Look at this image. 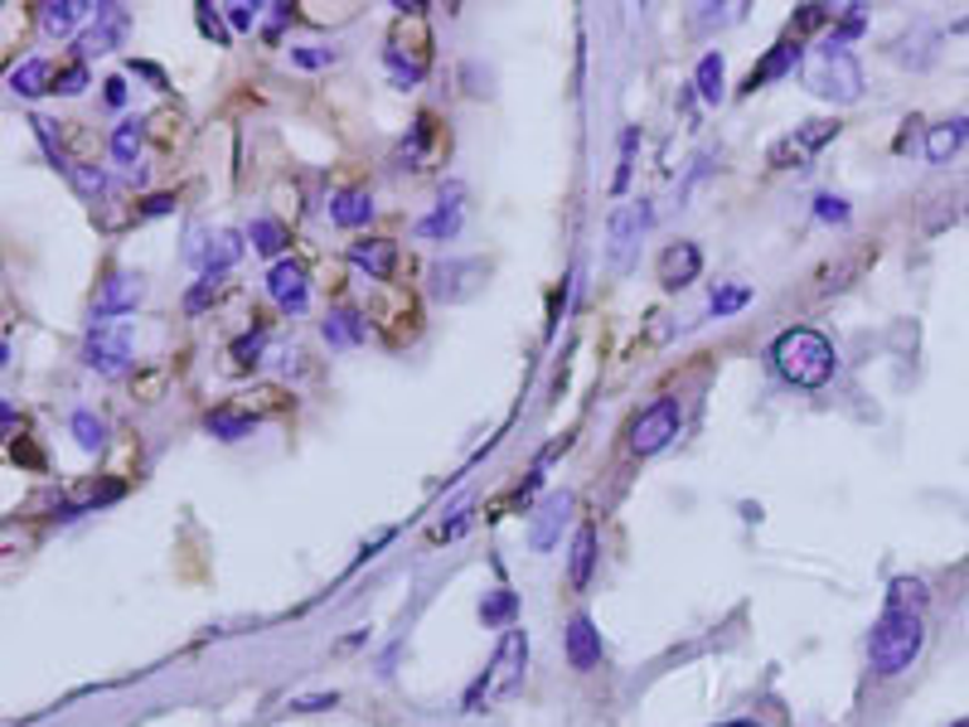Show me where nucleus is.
I'll use <instances>...</instances> for the list:
<instances>
[{"label": "nucleus", "mask_w": 969, "mask_h": 727, "mask_svg": "<svg viewBox=\"0 0 969 727\" xmlns=\"http://www.w3.org/2000/svg\"><path fill=\"white\" fill-rule=\"evenodd\" d=\"M592 573H596V528L582 524L577 538H573V558H567V582H573L577 592H587Z\"/></svg>", "instance_id": "20"}, {"label": "nucleus", "mask_w": 969, "mask_h": 727, "mask_svg": "<svg viewBox=\"0 0 969 727\" xmlns=\"http://www.w3.org/2000/svg\"><path fill=\"white\" fill-rule=\"evenodd\" d=\"M950 727H969V718H960V723H950Z\"/></svg>", "instance_id": "50"}, {"label": "nucleus", "mask_w": 969, "mask_h": 727, "mask_svg": "<svg viewBox=\"0 0 969 727\" xmlns=\"http://www.w3.org/2000/svg\"><path fill=\"white\" fill-rule=\"evenodd\" d=\"M141 296H145V282L137 272H112L108 282H102L98 301H92V325H108V321H117V315L137 311Z\"/></svg>", "instance_id": "9"}, {"label": "nucleus", "mask_w": 969, "mask_h": 727, "mask_svg": "<svg viewBox=\"0 0 969 727\" xmlns=\"http://www.w3.org/2000/svg\"><path fill=\"white\" fill-rule=\"evenodd\" d=\"M514 616H519V597H514L509 587L489 592V597L481 602V620H485V626H514Z\"/></svg>", "instance_id": "26"}, {"label": "nucleus", "mask_w": 969, "mask_h": 727, "mask_svg": "<svg viewBox=\"0 0 969 727\" xmlns=\"http://www.w3.org/2000/svg\"><path fill=\"white\" fill-rule=\"evenodd\" d=\"M73 442L83 446V452H102V442H108V422L92 417V413H73Z\"/></svg>", "instance_id": "30"}, {"label": "nucleus", "mask_w": 969, "mask_h": 727, "mask_svg": "<svg viewBox=\"0 0 969 727\" xmlns=\"http://www.w3.org/2000/svg\"><path fill=\"white\" fill-rule=\"evenodd\" d=\"M815 214L829 219V223H844V219H848V204L839 200V194H815Z\"/></svg>", "instance_id": "38"}, {"label": "nucleus", "mask_w": 969, "mask_h": 727, "mask_svg": "<svg viewBox=\"0 0 969 727\" xmlns=\"http://www.w3.org/2000/svg\"><path fill=\"white\" fill-rule=\"evenodd\" d=\"M926 645V620L921 612H887L878 616V626H872L868 636V659H872V674H882V679H897V674H907L916 665V655H921Z\"/></svg>", "instance_id": "2"}, {"label": "nucleus", "mask_w": 969, "mask_h": 727, "mask_svg": "<svg viewBox=\"0 0 969 727\" xmlns=\"http://www.w3.org/2000/svg\"><path fill=\"white\" fill-rule=\"evenodd\" d=\"M131 360V335L127 330H92L88 345H83V364L98 368V374H122Z\"/></svg>", "instance_id": "12"}, {"label": "nucleus", "mask_w": 969, "mask_h": 727, "mask_svg": "<svg viewBox=\"0 0 969 727\" xmlns=\"http://www.w3.org/2000/svg\"><path fill=\"white\" fill-rule=\"evenodd\" d=\"M825 20H829L825 6H809V10H800V16H795V30H815V24H825Z\"/></svg>", "instance_id": "42"}, {"label": "nucleus", "mask_w": 969, "mask_h": 727, "mask_svg": "<svg viewBox=\"0 0 969 727\" xmlns=\"http://www.w3.org/2000/svg\"><path fill=\"white\" fill-rule=\"evenodd\" d=\"M887 606H892V612H921V606H926V587L916 577H897L892 592H887Z\"/></svg>", "instance_id": "31"}, {"label": "nucleus", "mask_w": 969, "mask_h": 727, "mask_svg": "<svg viewBox=\"0 0 969 727\" xmlns=\"http://www.w3.org/2000/svg\"><path fill=\"white\" fill-rule=\"evenodd\" d=\"M809 92L829 102H858L862 98V69L848 49H825L819 44V59L809 69Z\"/></svg>", "instance_id": "4"}, {"label": "nucleus", "mask_w": 969, "mask_h": 727, "mask_svg": "<svg viewBox=\"0 0 969 727\" xmlns=\"http://www.w3.org/2000/svg\"><path fill=\"white\" fill-rule=\"evenodd\" d=\"M844 122H809L800 131H790V137H780L771 145V165H805V155H815L825 141L839 137Z\"/></svg>", "instance_id": "10"}, {"label": "nucleus", "mask_w": 969, "mask_h": 727, "mask_svg": "<svg viewBox=\"0 0 969 727\" xmlns=\"http://www.w3.org/2000/svg\"><path fill=\"white\" fill-rule=\"evenodd\" d=\"M108 102H112V108H122V102H127V83H122V78H108Z\"/></svg>", "instance_id": "45"}, {"label": "nucleus", "mask_w": 969, "mask_h": 727, "mask_svg": "<svg viewBox=\"0 0 969 727\" xmlns=\"http://www.w3.org/2000/svg\"><path fill=\"white\" fill-rule=\"evenodd\" d=\"M461 219H466V184H442V194H436V209L427 219L417 223V238H427V243H446V238L461 233Z\"/></svg>", "instance_id": "8"}, {"label": "nucleus", "mask_w": 969, "mask_h": 727, "mask_svg": "<svg viewBox=\"0 0 969 727\" xmlns=\"http://www.w3.org/2000/svg\"><path fill=\"white\" fill-rule=\"evenodd\" d=\"M248 238H252V248H258V253H268V258H276L286 248V229L276 219H252Z\"/></svg>", "instance_id": "29"}, {"label": "nucleus", "mask_w": 969, "mask_h": 727, "mask_svg": "<svg viewBox=\"0 0 969 727\" xmlns=\"http://www.w3.org/2000/svg\"><path fill=\"white\" fill-rule=\"evenodd\" d=\"M567 514H573V495H567V491H553L548 499H543L538 514H534V524H528V544H534V553H548L557 544Z\"/></svg>", "instance_id": "15"}, {"label": "nucleus", "mask_w": 969, "mask_h": 727, "mask_svg": "<svg viewBox=\"0 0 969 727\" xmlns=\"http://www.w3.org/2000/svg\"><path fill=\"white\" fill-rule=\"evenodd\" d=\"M137 155H141V127L137 122H117V131H112V161L117 165H137Z\"/></svg>", "instance_id": "28"}, {"label": "nucleus", "mask_w": 969, "mask_h": 727, "mask_svg": "<svg viewBox=\"0 0 969 727\" xmlns=\"http://www.w3.org/2000/svg\"><path fill=\"white\" fill-rule=\"evenodd\" d=\"M127 24H131V16L122 6H98V20L88 24L78 44H83V54H112V49L127 39Z\"/></svg>", "instance_id": "16"}, {"label": "nucleus", "mask_w": 969, "mask_h": 727, "mask_svg": "<svg viewBox=\"0 0 969 727\" xmlns=\"http://www.w3.org/2000/svg\"><path fill=\"white\" fill-rule=\"evenodd\" d=\"M481 282H485V267H481V262H471V258L436 262V267H432V291L442 301H466Z\"/></svg>", "instance_id": "13"}, {"label": "nucleus", "mask_w": 969, "mask_h": 727, "mask_svg": "<svg viewBox=\"0 0 969 727\" xmlns=\"http://www.w3.org/2000/svg\"><path fill=\"white\" fill-rule=\"evenodd\" d=\"M360 335H364L360 311H335L325 321V340H330V345H350V340H360Z\"/></svg>", "instance_id": "32"}, {"label": "nucleus", "mask_w": 969, "mask_h": 727, "mask_svg": "<svg viewBox=\"0 0 969 727\" xmlns=\"http://www.w3.org/2000/svg\"><path fill=\"white\" fill-rule=\"evenodd\" d=\"M214 291H219V282H214V276H199V286L190 291V296H184V311H190V315H199V311L209 306V301H214Z\"/></svg>", "instance_id": "37"}, {"label": "nucleus", "mask_w": 969, "mask_h": 727, "mask_svg": "<svg viewBox=\"0 0 969 727\" xmlns=\"http://www.w3.org/2000/svg\"><path fill=\"white\" fill-rule=\"evenodd\" d=\"M83 88H88V69H83V63H69V69L54 78V92H63V98H78Z\"/></svg>", "instance_id": "35"}, {"label": "nucleus", "mask_w": 969, "mask_h": 727, "mask_svg": "<svg viewBox=\"0 0 969 727\" xmlns=\"http://www.w3.org/2000/svg\"><path fill=\"white\" fill-rule=\"evenodd\" d=\"M718 727H761L756 718H733V723H718Z\"/></svg>", "instance_id": "47"}, {"label": "nucleus", "mask_w": 969, "mask_h": 727, "mask_svg": "<svg viewBox=\"0 0 969 727\" xmlns=\"http://www.w3.org/2000/svg\"><path fill=\"white\" fill-rule=\"evenodd\" d=\"M350 262H354V267H364L369 276H388V272H393V243H388V238H369V243H354V248H350Z\"/></svg>", "instance_id": "22"}, {"label": "nucleus", "mask_w": 969, "mask_h": 727, "mask_svg": "<svg viewBox=\"0 0 969 727\" xmlns=\"http://www.w3.org/2000/svg\"><path fill=\"white\" fill-rule=\"evenodd\" d=\"M649 223V204H620L616 214L606 219V258L616 272L630 267L635 258V243H640V229Z\"/></svg>", "instance_id": "7"}, {"label": "nucleus", "mask_w": 969, "mask_h": 727, "mask_svg": "<svg viewBox=\"0 0 969 727\" xmlns=\"http://www.w3.org/2000/svg\"><path fill=\"white\" fill-rule=\"evenodd\" d=\"M955 34H969V16H960V20H955Z\"/></svg>", "instance_id": "48"}, {"label": "nucleus", "mask_w": 969, "mask_h": 727, "mask_svg": "<svg viewBox=\"0 0 969 727\" xmlns=\"http://www.w3.org/2000/svg\"><path fill=\"white\" fill-rule=\"evenodd\" d=\"M694 88H698L703 102H723V54H703V59H698Z\"/></svg>", "instance_id": "27"}, {"label": "nucleus", "mask_w": 969, "mask_h": 727, "mask_svg": "<svg viewBox=\"0 0 969 727\" xmlns=\"http://www.w3.org/2000/svg\"><path fill=\"white\" fill-rule=\"evenodd\" d=\"M204 427L219 436V442H238V436L258 432V417L252 413H238V407H214V413L204 417Z\"/></svg>", "instance_id": "23"}, {"label": "nucleus", "mask_w": 969, "mask_h": 727, "mask_svg": "<svg viewBox=\"0 0 969 727\" xmlns=\"http://www.w3.org/2000/svg\"><path fill=\"white\" fill-rule=\"evenodd\" d=\"M199 30H204L209 39H214V44H229V30H223V20H219L209 6H199Z\"/></svg>", "instance_id": "40"}, {"label": "nucleus", "mask_w": 969, "mask_h": 727, "mask_svg": "<svg viewBox=\"0 0 969 727\" xmlns=\"http://www.w3.org/2000/svg\"><path fill=\"white\" fill-rule=\"evenodd\" d=\"M258 350H262V335H252V340H238V345H233V354H238V360H243V364H258V360H262Z\"/></svg>", "instance_id": "44"}, {"label": "nucleus", "mask_w": 969, "mask_h": 727, "mask_svg": "<svg viewBox=\"0 0 969 727\" xmlns=\"http://www.w3.org/2000/svg\"><path fill=\"white\" fill-rule=\"evenodd\" d=\"M69 180H73L78 190L88 194V200H98V194L108 190V175H102L98 165H73V161H69Z\"/></svg>", "instance_id": "34"}, {"label": "nucleus", "mask_w": 969, "mask_h": 727, "mask_svg": "<svg viewBox=\"0 0 969 727\" xmlns=\"http://www.w3.org/2000/svg\"><path fill=\"white\" fill-rule=\"evenodd\" d=\"M291 63L296 69H325V63H335V49H291Z\"/></svg>", "instance_id": "36"}, {"label": "nucleus", "mask_w": 969, "mask_h": 727, "mask_svg": "<svg viewBox=\"0 0 969 727\" xmlns=\"http://www.w3.org/2000/svg\"><path fill=\"white\" fill-rule=\"evenodd\" d=\"M698 272H703V253L694 243H669L665 253H659V282H665L669 291L698 282Z\"/></svg>", "instance_id": "18"}, {"label": "nucleus", "mask_w": 969, "mask_h": 727, "mask_svg": "<svg viewBox=\"0 0 969 727\" xmlns=\"http://www.w3.org/2000/svg\"><path fill=\"white\" fill-rule=\"evenodd\" d=\"M524 659H528V636H524V630H504V640H499V650H495V669H485L481 679H475V689L466 694V708H481V689H499V694L519 689Z\"/></svg>", "instance_id": "5"}, {"label": "nucleus", "mask_w": 969, "mask_h": 727, "mask_svg": "<svg viewBox=\"0 0 969 727\" xmlns=\"http://www.w3.org/2000/svg\"><path fill=\"white\" fill-rule=\"evenodd\" d=\"M330 219H335L340 229H364V223L374 219V194L369 190H340L335 200H330Z\"/></svg>", "instance_id": "21"}, {"label": "nucleus", "mask_w": 969, "mask_h": 727, "mask_svg": "<svg viewBox=\"0 0 969 727\" xmlns=\"http://www.w3.org/2000/svg\"><path fill=\"white\" fill-rule=\"evenodd\" d=\"M630 155H635V131H626V137H620V170H616V194L626 190V180H630Z\"/></svg>", "instance_id": "41"}, {"label": "nucleus", "mask_w": 969, "mask_h": 727, "mask_svg": "<svg viewBox=\"0 0 969 727\" xmlns=\"http://www.w3.org/2000/svg\"><path fill=\"white\" fill-rule=\"evenodd\" d=\"M747 301H751L747 286H718V291H713V301H708V315H718V321H723V315H737Z\"/></svg>", "instance_id": "33"}, {"label": "nucleus", "mask_w": 969, "mask_h": 727, "mask_svg": "<svg viewBox=\"0 0 969 727\" xmlns=\"http://www.w3.org/2000/svg\"><path fill=\"white\" fill-rule=\"evenodd\" d=\"M170 204H175V194H151V200H145V214H165Z\"/></svg>", "instance_id": "46"}, {"label": "nucleus", "mask_w": 969, "mask_h": 727, "mask_svg": "<svg viewBox=\"0 0 969 727\" xmlns=\"http://www.w3.org/2000/svg\"><path fill=\"white\" fill-rule=\"evenodd\" d=\"M965 141H969V117H946V122H936L926 131V161L931 165L955 161L965 151Z\"/></svg>", "instance_id": "17"}, {"label": "nucleus", "mask_w": 969, "mask_h": 727, "mask_svg": "<svg viewBox=\"0 0 969 727\" xmlns=\"http://www.w3.org/2000/svg\"><path fill=\"white\" fill-rule=\"evenodd\" d=\"M795 63H800V44H795V39H780V44L771 49V54H766V59H761V63H756V69L747 73V83H741V92H756V88H766V83H771V78L790 73Z\"/></svg>", "instance_id": "19"}, {"label": "nucleus", "mask_w": 969, "mask_h": 727, "mask_svg": "<svg viewBox=\"0 0 969 727\" xmlns=\"http://www.w3.org/2000/svg\"><path fill=\"white\" fill-rule=\"evenodd\" d=\"M88 0H49L44 6V30L49 34H69L73 24H78V16H88Z\"/></svg>", "instance_id": "25"}, {"label": "nucleus", "mask_w": 969, "mask_h": 727, "mask_svg": "<svg viewBox=\"0 0 969 727\" xmlns=\"http://www.w3.org/2000/svg\"><path fill=\"white\" fill-rule=\"evenodd\" d=\"M679 427H684V407H679V398H655L649 407H640V413L630 417L626 442H630V452H635V456H655V452H665L674 436H679Z\"/></svg>", "instance_id": "3"}, {"label": "nucleus", "mask_w": 969, "mask_h": 727, "mask_svg": "<svg viewBox=\"0 0 969 727\" xmlns=\"http://www.w3.org/2000/svg\"><path fill=\"white\" fill-rule=\"evenodd\" d=\"M268 291H272V301H276L282 311L301 315L305 301H311V276H305L301 262L282 258V262H272V272H268Z\"/></svg>", "instance_id": "11"}, {"label": "nucleus", "mask_w": 969, "mask_h": 727, "mask_svg": "<svg viewBox=\"0 0 969 727\" xmlns=\"http://www.w3.org/2000/svg\"><path fill=\"white\" fill-rule=\"evenodd\" d=\"M335 704H340V694H305V698L291 704V713H325V708H335Z\"/></svg>", "instance_id": "39"}, {"label": "nucleus", "mask_w": 969, "mask_h": 727, "mask_svg": "<svg viewBox=\"0 0 969 727\" xmlns=\"http://www.w3.org/2000/svg\"><path fill=\"white\" fill-rule=\"evenodd\" d=\"M6 360H10V350H6V340H0V368H6Z\"/></svg>", "instance_id": "49"}, {"label": "nucleus", "mask_w": 969, "mask_h": 727, "mask_svg": "<svg viewBox=\"0 0 969 727\" xmlns=\"http://www.w3.org/2000/svg\"><path fill=\"white\" fill-rule=\"evenodd\" d=\"M44 88H54L49 83V63L44 59H24L16 73H10V92H20V98H39Z\"/></svg>", "instance_id": "24"}, {"label": "nucleus", "mask_w": 969, "mask_h": 727, "mask_svg": "<svg viewBox=\"0 0 969 727\" xmlns=\"http://www.w3.org/2000/svg\"><path fill=\"white\" fill-rule=\"evenodd\" d=\"M252 20H258V6H229V24H233V30H252Z\"/></svg>", "instance_id": "43"}, {"label": "nucleus", "mask_w": 969, "mask_h": 727, "mask_svg": "<svg viewBox=\"0 0 969 727\" xmlns=\"http://www.w3.org/2000/svg\"><path fill=\"white\" fill-rule=\"evenodd\" d=\"M184 253H190V262L199 267V276H214V282H219V276L229 272L238 258H243V238L229 233V229H219V233L194 229L190 243H184Z\"/></svg>", "instance_id": "6"}, {"label": "nucleus", "mask_w": 969, "mask_h": 727, "mask_svg": "<svg viewBox=\"0 0 969 727\" xmlns=\"http://www.w3.org/2000/svg\"><path fill=\"white\" fill-rule=\"evenodd\" d=\"M563 650H567V665L577 674H592L602 665V630L592 626V616H573L563 630Z\"/></svg>", "instance_id": "14"}, {"label": "nucleus", "mask_w": 969, "mask_h": 727, "mask_svg": "<svg viewBox=\"0 0 969 727\" xmlns=\"http://www.w3.org/2000/svg\"><path fill=\"white\" fill-rule=\"evenodd\" d=\"M771 364H776V374L786 378V383H795V388H825V383L834 378V345L819 330H809V325H790V330H780L776 335V345H771Z\"/></svg>", "instance_id": "1"}]
</instances>
